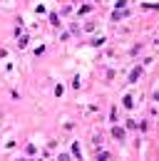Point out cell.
<instances>
[{
    "label": "cell",
    "mask_w": 159,
    "mask_h": 161,
    "mask_svg": "<svg viewBox=\"0 0 159 161\" xmlns=\"http://www.w3.org/2000/svg\"><path fill=\"white\" fill-rule=\"evenodd\" d=\"M112 136L122 141V139H125V129H122V127H114V129H112Z\"/></svg>",
    "instance_id": "obj_1"
},
{
    "label": "cell",
    "mask_w": 159,
    "mask_h": 161,
    "mask_svg": "<svg viewBox=\"0 0 159 161\" xmlns=\"http://www.w3.org/2000/svg\"><path fill=\"white\" fill-rule=\"evenodd\" d=\"M139 74H142V69H139V67H134V69H132V74H129V82H137V79H139Z\"/></svg>",
    "instance_id": "obj_2"
},
{
    "label": "cell",
    "mask_w": 159,
    "mask_h": 161,
    "mask_svg": "<svg viewBox=\"0 0 159 161\" xmlns=\"http://www.w3.org/2000/svg\"><path fill=\"white\" fill-rule=\"evenodd\" d=\"M28 40H30L28 35H20V40H18V45H20V47H28Z\"/></svg>",
    "instance_id": "obj_3"
},
{
    "label": "cell",
    "mask_w": 159,
    "mask_h": 161,
    "mask_svg": "<svg viewBox=\"0 0 159 161\" xmlns=\"http://www.w3.org/2000/svg\"><path fill=\"white\" fill-rule=\"evenodd\" d=\"M50 23H52V25H60V18H57V13H50Z\"/></svg>",
    "instance_id": "obj_4"
},
{
    "label": "cell",
    "mask_w": 159,
    "mask_h": 161,
    "mask_svg": "<svg viewBox=\"0 0 159 161\" xmlns=\"http://www.w3.org/2000/svg\"><path fill=\"white\" fill-rule=\"evenodd\" d=\"M122 104H125L127 109H132V107H134V102H132V97H125V102H122Z\"/></svg>",
    "instance_id": "obj_5"
},
{
    "label": "cell",
    "mask_w": 159,
    "mask_h": 161,
    "mask_svg": "<svg viewBox=\"0 0 159 161\" xmlns=\"http://www.w3.org/2000/svg\"><path fill=\"white\" fill-rule=\"evenodd\" d=\"M97 159H99V161H107V159H112V156H109V154H107V151H102V154H99V156H97Z\"/></svg>",
    "instance_id": "obj_6"
}]
</instances>
